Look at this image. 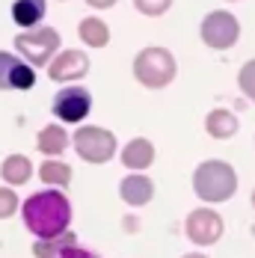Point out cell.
Wrapping results in <instances>:
<instances>
[{
  "label": "cell",
  "instance_id": "cell-18",
  "mask_svg": "<svg viewBox=\"0 0 255 258\" xmlns=\"http://www.w3.org/2000/svg\"><path fill=\"white\" fill-rule=\"evenodd\" d=\"M39 178L45 181V184H51V187H69V181H72V166L69 163H62V160H45L42 166H39Z\"/></svg>",
  "mask_w": 255,
  "mask_h": 258
},
{
  "label": "cell",
  "instance_id": "cell-16",
  "mask_svg": "<svg viewBox=\"0 0 255 258\" xmlns=\"http://www.w3.org/2000/svg\"><path fill=\"white\" fill-rule=\"evenodd\" d=\"M69 149V134H66V128H59V125H48V128L39 131V152L42 155H62Z\"/></svg>",
  "mask_w": 255,
  "mask_h": 258
},
{
  "label": "cell",
  "instance_id": "cell-10",
  "mask_svg": "<svg viewBox=\"0 0 255 258\" xmlns=\"http://www.w3.org/2000/svg\"><path fill=\"white\" fill-rule=\"evenodd\" d=\"M89 72V56L83 51H62L56 53L48 66V78L53 83H69V80H80Z\"/></svg>",
  "mask_w": 255,
  "mask_h": 258
},
{
  "label": "cell",
  "instance_id": "cell-8",
  "mask_svg": "<svg viewBox=\"0 0 255 258\" xmlns=\"http://www.w3.org/2000/svg\"><path fill=\"white\" fill-rule=\"evenodd\" d=\"M51 110H53L56 119H62V122H69V125H77V122H83V119L89 116V110H92V95H89L83 86H66V89L56 92Z\"/></svg>",
  "mask_w": 255,
  "mask_h": 258
},
{
  "label": "cell",
  "instance_id": "cell-2",
  "mask_svg": "<svg viewBox=\"0 0 255 258\" xmlns=\"http://www.w3.org/2000/svg\"><path fill=\"white\" fill-rule=\"evenodd\" d=\"M193 190L205 202H226L237 190V175L226 160H205L193 172Z\"/></svg>",
  "mask_w": 255,
  "mask_h": 258
},
{
  "label": "cell",
  "instance_id": "cell-20",
  "mask_svg": "<svg viewBox=\"0 0 255 258\" xmlns=\"http://www.w3.org/2000/svg\"><path fill=\"white\" fill-rule=\"evenodd\" d=\"M237 83H240V92H243L249 101H255V59H249V62L240 69Z\"/></svg>",
  "mask_w": 255,
  "mask_h": 258
},
{
  "label": "cell",
  "instance_id": "cell-24",
  "mask_svg": "<svg viewBox=\"0 0 255 258\" xmlns=\"http://www.w3.org/2000/svg\"><path fill=\"white\" fill-rule=\"evenodd\" d=\"M86 3H89L92 9H110V6H113L116 0H86Z\"/></svg>",
  "mask_w": 255,
  "mask_h": 258
},
{
  "label": "cell",
  "instance_id": "cell-26",
  "mask_svg": "<svg viewBox=\"0 0 255 258\" xmlns=\"http://www.w3.org/2000/svg\"><path fill=\"white\" fill-rule=\"evenodd\" d=\"M252 205H255V193H252Z\"/></svg>",
  "mask_w": 255,
  "mask_h": 258
},
{
  "label": "cell",
  "instance_id": "cell-17",
  "mask_svg": "<svg viewBox=\"0 0 255 258\" xmlns=\"http://www.w3.org/2000/svg\"><path fill=\"white\" fill-rule=\"evenodd\" d=\"M77 36L89 45V48H104L107 42H110V27L104 24L101 18H83L80 27H77Z\"/></svg>",
  "mask_w": 255,
  "mask_h": 258
},
{
  "label": "cell",
  "instance_id": "cell-11",
  "mask_svg": "<svg viewBox=\"0 0 255 258\" xmlns=\"http://www.w3.org/2000/svg\"><path fill=\"white\" fill-rule=\"evenodd\" d=\"M119 196H122V202L134 208H143L152 202L154 196V184L152 178H146V175H125L122 184H119Z\"/></svg>",
  "mask_w": 255,
  "mask_h": 258
},
{
  "label": "cell",
  "instance_id": "cell-22",
  "mask_svg": "<svg viewBox=\"0 0 255 258\" xmlns=\"http://www.w3.org/2000/svg\"><path fill=\"white\" fill-rule=\"evenodd\" d=\"M169 3H172V0H134V6H137L143 15H149V18L163 15V12L169 9Z\"/></svg>",
  "mask_w": 255,
  "mask_h": 258
},
{
  "label": "cell",
  "instance_id": "cell-12",
  "mask_svg": "<svg viewBox=\"0 0 255 258\" xmlns=\"http://www.w3.org/2000/svg\"><path fill=\"white\" fill-rule=\"evenodd\" d=\"M45 12H48L45 0H15L12 3V21L18 27H24V30L39 27V21L45 18Z\"/></svg>",
  "mask_w": 255,
  "mask_h": 258
},
{
  "label": "cell",
  "instance_id": "cell-3",
  "mask_svg": "<svg viewBox=\"0 0 255 258\" xmlns=\"http://www.w3.org/2000/svg\"><path fill=\"white\" fill-rule=\"evenodd\" d=\"M175 56L166 48H143L134 59V78L149 89H163L175 80Z\"/></svg>",
  "mask_w": 255,
  "mask_h": 258
},
{
  "label": "cell",
  "instance_id": "cell-4",
  "mask_svg": "<svg viewBox=\"0 0 255 258\" xmlns=\"http://www.w3.org/2000/svg\"><path fill=\"white\" fill-rule=\"evenodd\" d=\"M56 48H59V33L53 27H33V30L15 36V51L21 53L33 69L36 66H51Z\"/></svg>",
  "mask_w": 255,
  "mask_h": 258
},
{
  "label": "cell",
  "instance_id": "cell-6",
  "mask_svg": "<svg viewBox=\"0 0 255 258\" xmlns=\"http://www.w3.org/2000/svg\"><path fill=\"white\" fill-rule=\"evenodd\" d=\"M199 33H202V42L208 48L226 51V48H231V45L237 42L240 24H237V18H234L231 12H211V15H205Z\"/></svg>",
  "mask_w": 255,
  "mask_h": 258
},
{
  "label": "cell",
  "instance_id": "cell-5",
  "mask_svg": "<svg viewBox=\"0 0 255 258\" xmlns=\"http://www.w3.org/2000/svg\"><path fill=\"white\" fill-rule=\"evenodd\" d=\"M75 149L86 163H107L116 155V137L101 125H86V128H77Z\"/></svg>",
  "mask_w": 255,
  "mask_h": 258
},
{
  "label": "cell",
  "instance_id": "cell-21",
  "mask_svg": "<svg viewBox=\"0 0 255 258\" xmlns=\"http://www.w3.org/2000/svg\"><path fill=\"white\" fill-rule=\"evenodd\" d=\"M15 211H18V196H15V190H12V187H0V220L12 217Z\"/></svg>",
  "mask_w": 255,
  "mask_h": 258
},
{
  "label": "cell",
  "instance_id": "cell-7",
  "mask_svg": "<svg viewBox=\"0 0 255 258\" xmlns=\"http://www.w3.org/2000/svg\"><path fill=\"white\" fill-rule=\"evenodd\" d=\"M223 217L214 211V208H196V211H190V217H187V223H184V232L187 237L196 243V246H211V243H217L220 237H223Z\"/></svg>",
  "mask_w": 255,
  "mask_h": 258
},
{
  "label": "cell",
  "instance_id": "cell-1",
  "mask_svg": "<svg viewBox=\"0 0 255 258\" xmlns=\"http://www.w3.org/2000/svg\"><path fill=\"white\" fill-rule=\"evenodd\" d=\"M21 217H24L27 232H33L39 240L59 237V234H66L69 223H72V202L56 187L39 190V193H33L24 202Z\"/></svg>",
  "mask_w": 255,
  "mask_h": 258
},
{
  "label": "cell",
  "instance_id": "cell-14",
  "mask_svg": "<svg viewBox=\"0 0 255 258\" xmlns=\"http://www.w3.org/2000/svg\"><path fill=\"white\" fill-rule=\"evenodd\" d=\"M205 128L214 140H231L237 134V116L231 110H211L205 119Z\"/></svg>",
  "mask_w": 255,
  "mask_h": 258
},
{
  "label": "cell",
  "instance_id": "cell-19",
  "mask_svg": "<svg viewBox=\"0 0 255 258\" xmlns=\"http://www.w3.org/2000/svg\"><path fill=\"white\" fill-rule=\"evenodd\" d=\"M69 246H77V237L72 232L59 234V237H48V240H39L36 246H33V255L36 258H56L62 249H69Z\"/></svg>",
  "mask_w": 255,
  "mask_h": 258
},
{
  "label": "cell",
  "instance_id": "cell-13",
  "mask_svg": "<svg viewBox=\"0 0 255 258\" xmlns=\"http://www.w3.org/2000/svg\"><path fill=\"white\" fill-rule=\"evenodd\" d=\"M122 163H125L128 169H146V166H152L154 163V146L149 140H143V137L131 140L125 146V152H122Z\"/></svg>",
  "mask_w": 255,
  "mask_h": 258
},
{
  "label": "cell",
  "instance_id": "cell-23",
  "mask_svg": "<svg viewBox=\"0 0 255 258\" xmlns=\"http://www.w3.org/2000/svg\"><path fill=\"white\" fill-rule=\"evenodd\" d=\"M56 258H101V255H95V252L86 249V246H69V249H62Z\"/></svg>",
  "mask_w": 255,
  "mask_h": 258
},
{
  "label": "cell",
  "instance_id": "cell-9",
  "mask_svg": "<svg viewBox=\"0 0 255 258\" xmlns=\"http://www.w3.org/2000/svg\"><path fill=\"white\" fill-rule=\"evenodd\" d=\"M36 86V69L21 62L9 51H0V89H33Z\"/></svg>",
  "mask_w": 255,
  "mask_h": 258
},
{
  "label": "cell",
  "instance_id": "cell-15",
  "mask_svg": "<svg viewBox=\"0 0 255 258\" xmlns=\"http://www.w3.org/2000/svg\"><path fill=\"white\" fill-rule=\"evenodd\" d=\"M30 175H33V163H30L24 155H9L0 163V178L6 181V184H12V187L27 184Z\"/></svg>",
  "mask_w": 255,
  "mask_h": 258
},
{
  "label": "cell",
  "instance_id": "cell-25",
  "mask_svg": "<svg viewBox=\"0 0 255 258\" xmlns=\"http://www.w3.org/2000/svg\"><path fill=\"white\" fill-rule=\"evenodd\" d=\"M184 258H208V255H202V252H190V255H184Z\"/></svg>",
  "mask_w": 255,
  "mask_h": 258
}]
</instances>
